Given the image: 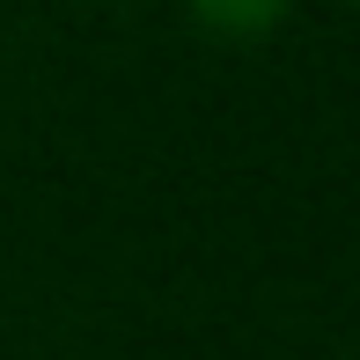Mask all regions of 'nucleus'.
I'll list each match as a JSON object with an SVG mask.
<instances>
[{"mask_svg":"<svg viewBox=\"0 0 360 360\" xmlns=\"http://www.w3.org/2000/svg\"><path fill=\"white\" fill-rule=\"evenodd\" d=\"M184 8L199 15L206 30H221V37H265L294 0H184Z\"/></svg>","mask_w":360,"mask_h":360,"instance_id":"obj_1","label":"nucleus"}]
</instances>
